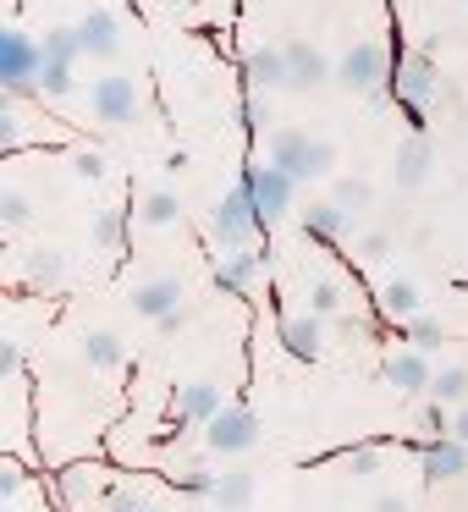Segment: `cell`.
<instances>
[{
	"mask_svg": "<svg viewBox=\"0 0 468 512\" xmlns=\"http://www.w3.org/2000/svg\"><path fill=\"white\" fill-rule=\"evenodd\" d=\"M6 512H12V507H6Z\"/></svg>",
	"mask_w": 468,
	"mask_h": 512,
	"instance_id": "46",
	"label": "cell"
},
{
	"mask_svg": "<svg viewBox=\"0 0 468 512\" xmlns=\"http://www.w3.org/2000/svg\"><path fill=\"white\" fill-rule=\"evenodd\" d=\"M336 78H342V89L353 94H375L380 83H386V50L380 45H347V56L336 61Z\"/></svg>",
	"mask_w": 468,
	"mask_h": 512,
	"instance_id": "7",
	"label": "cell"
},
{
	"mask_svg": "<svg viewBox=\"0 0 468 512\" xmlns=\"http://www.w3.org/2000/svg\"><path fill=\"white\" fill-rule=\"evenodd\" d=\"M243 127H248L254 138H270V100H265L259 89L243 100Z\"/></svg>",
	"mask_w": 468,
	"mask_h": 512,
	"instance_id": "33",
	"label": "cell"
},
{
	"mask_svg": "<svg viewBox=\"0 0 468 512\" xmlns=\"http://www.w3.org/2000/svg\"><path fill=\"white\" fill-rule=\"evenodd\" d=\"M83 364H89V369H105V375H111V369H122V364H127L122 336H116V331H89V336H83Z\"/></svg>",
	"mask_w": 468,
	"mask_h": 512,
	"instance_id": "21",
	"label": "cell"
},
{
	"mask_svg": "<svg viewBox=\"0 0 468 512\" xmlns=\"http://www.w3.org/2000/svg\"><path fill=\"white\" fill-rule=\"evenodd\" d=\"M89 111H94V122L122 127L138 116V89L127 78H94L89 83Z\"/></svg>",
	"mask_w": 468,
	"mask_h": 512,
	"instance_id": "8",
	"label": "cell"
},
{
	"mask_svg": "<svg viewBox=\"0 0 468 512\" xmlns=\"http://www.w3.org/2000/svg\"><path fill=\"white\" fill-rule=\"evenodd\" d=\"M39 72H45V45L6 23L0 28V89L6 83H39Z\"/></svg>",
	"mask_w": 468,
	"mask_h": 512,
	"instance_id": "5",
	"label": "cell"
},
{
	"mask_svg": "<svg viewBox=\"0 0 468 512\" xmlns=\"http://www.w3.org/2000/svg\"><path fill=\"white\" fill-rule=\"evenodd\" d=\"M39 89L50 94V100H61V94H72L78 83H72V67H45L39 72Z\"/></svg>",
	"mask_w": 468,
	"mask_h": 512,
	"instance_id": "35",
	"label": "cell"
},
{
	"mask_svg": "<svg viewBox=\"0 0 468 512\" xmlns=\"http://www.w3.org/2000/svg\"><path fill=\"white\" fill-rule=\"evenodd\" d=\"M265 160H270V166H281L292 182H320V177H331L336 149L325 144V138L303 133V127H276V133H270Z\"/></svg>",
	"mask_w": 468,
	"mask_h": 512,
	"instance_id": "1",
	"label": "cell"
},
{
	"mask_svg": "<svg viewBox=\"0 0 468 512\" xmlns=\"http://www.w3.org/2000/svg\"><path fill=\"white\" fill-rule=\"evenodd\" d=\"M17 369H23V342H12V336H6V342H0V375L12 380Z\"/></svg>",
	"mask_w": 468,
	"mask_h": 512,
	"instance_id": "40",
	"label": "cell"
},
{
	"mask_svg": "<svg viewBox=\"0 0 468 512\" xmlns=\"http://www.w3.org/2000/svg\"><path fill=\"white\" fill-rule=\"evenodd\" d=\"M452 435H457V441H468V402H463V408H452Z\"/></svg>",
	"mask_w": 468,
	"mask_h": 512,
	"instance_id": "45",
	"label": "cell"
},
{
	"mask_svg": "<svg viewBox=\"0 0 468 512\" xmlns=\"http://www.w3.org/2000/svg\"><path fill=\"white\" fill-rule=\"evenodd\" d=\"M430 171H435V149H430V138H424V133H408V138L397 144V166H391L397 188H402V193L424 188V182H430Z\"/></svg>",
	"mask_w": 468,
	"mask_h": 512,
	"instance_id": "12",
	"label": "cell"
},
{
	"mask_svg": "<svg viewBox=\"0 0 468 512\" xmlns=\"http://www.w3.org/2000/svg\"><path fill=\"white\" fill-rule=\"evenodd\" d=\"M204 446L215 457H243L248 446H259V413L243 408V402H226L210 424H204Z\"/></svg>",
	"mask_w": 468,
	"mask_h": 512,
	"instance_id": "4",
	"label": "cell"
},
{
	"mask_svg": "<svg viewBox=\"0 0 468 512\" xmlns=\"http://www.w3.org/2000/svg\"><path fill=\"white\" fill-rule=\"evenodd\" d=\"M309 314H320V320H336V314H342V287H336L331 276H320L309 287Z\"/></svg>",
	"mask_w": 468,
	"mask_h": 512,
	"instance_id": "30",
	"label": "cell"
},
{
	"mask_svg": "<svg viewBox=\"0 0 468 512\" xmlns=\"http://www.w3.org/2000/svg\"><path fill=\"white\" fill-rule=\"evenodd\" d=\"M28 490V468L23 463H12V457H6V468H0V501H6V507H12L17 496H23Z\"/></svg>",
	"mask_w": 468,
	"mask_h": 512,
	"instance_id": "34",
	"label": "cell"
},
{
	"mask_svg": "<svg viewBox=\"0 0 468 512\" xmlns=\"http://www.w3.org/2000/svg\"><path fill=\"white\" fill-rule=\"evenodd\" d=\"M331 199L342 204L347 215H364L369 204H375V193H369V182H358V177H336V188H331Z\"/></svg>",
	"mask_w": 468,
	"mask_h": 512,
	"instance_id": "29",
	"label": "cell"
},
{
	"mask_svg": "<svg viewBox=\"0 0 468 512\" xmlns=\"http://www.w3.org/2000/svg\"><path fill=\"white\" fill-rule=\"evenodd\" d=\"M397 105H402V116L413 122V133H424V111H430V100H435V89H441V78H435V61L430 56H402L397 61Z\"/></svg>",
	"mask_w": 468,
	"mask_h": 512,
	"instance_id": "3",
	"label": "cell"
},
{
	"mask_svg": "<svg viewBox=\"0 0 468 512\" xmlns=\"http://www.w3.org/2000/svg\"><path fill=\"white\" fill-rule=\"evenodd\" d=\"M78 34H83V56H116V50H122V17L116 12H89L78 23Z\"/></svg>",
	"mask_w": 468,
	"mask_h": 512,
	"instance_id": "20",
	"label": "cell"
},
{
	"mask_svg": "<svg viewBox=\"0 0 468 512\" xmlns=\"http://www.w3.org/2000/svg\"><path fill=\"white\" fill-rule=\"evenodd\" d=\"M0 221H6V226H23L28 221V199L17 188H6V199H0Z\"/></svg>",
	"mask_w": 468,
	"mask_h": 512,
	"instance_id": "38",
	"label": "cell"
},
{
	"mask_svg": "<svg viewBox=\"0 0 468 512\" xmlns=\"http://www.w3.org/2000/svg\"><path fill=\"white\" fill-rule=\"evenodd\" d=\"M133 314H144V320H166L171 309L182 303V281L177 276H155V281H144V287H133Z\"/></svg>",
	"mask_w": 468,
	"mask_h": 512,
	"instance_id": "18",
	"label": "cell"
},
{
	"mask_svg": "<svg viewBox=\"0 0 468 512\" xmlns=\"http://www.w3.org/2000/svg\"><path fill=\"white\" fill-rule=\"evenodd\" d=\"M215 485H221V479H215V474H204V468H188V474L177 479V490H182V496H215Z\"/></svg>",
	"mask_w": 468,
	"mask_h": 512,
	"instance_id": "36",
	"label": "cell"
},
{
	"mask_svg": "<svg viewBox=\"0 0 468 512\" xmlns=\"http://www.w3.org/2000/svg\"><path fill=\"white\" fill-rule=\"evenodd\" d=\"M364 254H369V259H386V254H391V237H386V232H364Z\"/></svg>",
	"mask_w": 468,
	"mask_h": 512,
	"instance_id": "42",
	"label": "cell"
},
{
	"mask_svg": "<svg viewBox=\"0 0 468 512\" xmlns=\"http://www.w3.org/2000/svg\"><path fill=\"white\" fill-rule=\"evenodd\" d=\"M347 221H353V215L342 210V204L336 199H325V204H309V210H303V237H309V243H342L347 237Z\"/></svg>",
	"mask_w": 468,
	"mask_h": 512,
	"instance_id": "19",
	"label": "cell"
},
{
	"mask_svg": "<svg viewBox=\"0 0 468 512\" xmlns=\"http://www.w3.org/2000/svg\"><path fill=\"white\" fill-rule=\"evenodd\" d=\"M336 457H342V463L353 468L358 479H369V474H375V468H380V446H369V441H353V446H342V452H336Z\"/></svg>",
	"mask_w": 468,
	"mask_h": 512,
	"instance_id": "32",
	"label": "cell"
},
{
	"mask_svg": "<svg viewBox=\"0 0 468 512\" xmlns=\"http://www.w3.org/2000/svg\"><path fill=\"white\" fill-rule=\"evenodd\" d=\"M380 375H386L402 397H424V391H430V380H435V369H430V358H424L419 347H397V353H386Z\"/></svg>",
	"mask_w": 468,
	"mask_h": 512,
	"instance_id": "9",
	"label": "cell"
},
{
	"mask_svg": "<svg viewBox=\"0 0 468 512\" xmlns=\"http://www.w3.org/2000/svg\"><path fill=\"white\" fill-rule=\"evenodd\" d=\"M215 507H226V512H243L248 501H254V479L243 474V468H232V474H221V485H215Z\"/></svg>",
	"mask_w": 468,
	"mask_h": 512,
	"instance_id": "27",
	"label": "cell"
},
{
	"mask_svg": "<svg viewBox=\"0 0 468 512\" xmlns=\"http://www.w3.org/2000/svg\"><path fill=\"white\" fill-rule=\"evenodd\" d=\"M468 468V441H457V435H430L424 441V485H446V479H457Z\"/></svg>",
	"mask_w": 468,
	"mask_h": 512,
	"instance_id": "10",
	"label": "cell"
},
{
	"mask_svg": "<svg viewBox=\"0 0 468 512\" xmlns=\"http://www.w3.org/2000/svg\"><path fill=\"white\" fill-rule=\"evenodd\" d=\"M259 270H265V259H259L254 248H226V254L215 259V287L232 292V298H243V292L259 281Z\"/></svg>",
	"mask_w": 468,
	"mask_h": 512,
	"instance_id": "13",
	"label": "cell"
},
{
	"mask_svg": "<svg viewBox=\"0 0 468 512\" xmlns=\"http://www.w3.org/2000/svg\"><path fill=\"white\" fill-rule=\"evenodd\" d=\"M94 248H105V254H116V248H127V210H100L89 226Z\"/></svg>",
	"mask_w": 468,
	"mask_h": 512,
	"instance_id": "26",
	"label": "cell"
},
{
	"mask_svg": "<svg viewBox=\"0 0 468 512\" xmlns=\"http://www.w3.org/2000/svg\"><path fill=\"white\" fill-rule=\"evenodd\" d=\"M72 171H78L83 182H100V177H105V155H94V149H78V155H72Z\"/></svg>",
	"mask_w": 468,
	"mask_h": 512,
	"instance_id": "37",
	"label": "cell"
},
{
	"mask_svg": "<svg viewBox=\"0 0 468 512\" xmlns=\"http://www.w3.org/2000/svg\"><path fill=\"white\" fill-rule=\"evenodd\" d=\"M259 226H265V215H259L254 193L237 182L232 193H221V204H215V215H210V243L221 248V254L226 248H248Z\"/></svg>",
	"mask_w": 468,
	"mask_h": 512,
	"instance_id": "2",
	"label": "cell"
},
{
	"mask_svg": "<svg viewBox=\"0 0 468 512\" xmlns=\"http://www.w3.org/2000/svg\"><path fill=\"white\" fill-rule=\"evenodd\" d=\"M380 309L391 314V320H408V314H419V287H413V281H386V287H380Z\"/></svg>",
	"mask_w": 468,
	"mask_h": 512,
	"instance_id": "28",
	"label": "cell"
},
{
	"mask_svg": "<svg viewBox=\"0 0 468 512\" xmlns=\"http://www.w3.org/2000/svg\"><path fill=\"white\" fill-rule=\"evenodd\" d=\"M424 397L446 402V408H463V402H468V369H463V364L435 369V380H430V391H424Z\"/></svg>",
	"mask_w": 468,
	"mask_h": 512,
	"instance_id": "25",
	"label": "cell"
},
{
	"mask_svg": "<svg viewBox=\"0 0 468 512\" xmlns=\"http://www.w3.org/2000/svg\"><path fill=\"white\" fill-rule=\"evenodd\" d=\"M281 347H287L298 364H314V358L325 353V320L320 314H292V320H281Z\"/></svg>",
	"mask_w": 468,
	"mask_h": 512,
	"instance_id": "14",
	"label": "cell"
},
{
	"mask_svg": "<svg viewBox=\"0 0 468 512\" xmlns=\"http://www.w3.org/2000/svg\"><path fill=\"white\" fill-rule=\"evenodd\" d=\"M105 512H155V501H144L138 490H116V496L105 501Z\"/></svg>",
	"mask_w": 468,
	"mask_h": 512,
	"instance_id": "39",
	"label": "cell"
},
{
	"mask_svg": "<svg viewBox=\"0 0 468 512\" xmlns=\"http://www.w3.org/2000/svg\"><path fill=\"white\" fill-rule=\"evenodd\" d=\"M402 325V347H419V353H435V347L446 342V325L435 320V314H408V320H397Z\"/></svg>",
	"mask_w": 468,
	"mask_h": 512,
	"instance_id": "23",
	"label": "cell"
},
{
	"mask_svg": "<svg viewBox=\"0 0 468 512\" xmlns=\"http://www.w3.org/2000/svg\"><path fill=\"white\" fill-rule=\"evenodd\" d=\"M243 188L254 193V204H259V215H265V221H281V215L292 210L298 182H292L281 166H270V160H254V166L243 171Z\"/></svg>",
	"mask_w": 468,
	"mask_h": 512,
	"instance_id": "6",
	"label": "cell"
},
{
	"mask_svg": "<svg viewBox=\"0 0 468 512\" xmlns=\"http://www.w3.org/2000/svg\"><path fill=\"white\" fill-rule=\"evenodd\" d=\"M221 408H226V397H221V386H210V380L177 386V402H171V413H177L182 424H210Z\"/></svg>",
	"mask_w": 468,
	"mask_h": 512,
	"instance_id": "15",
	"label": "cell"
},
{
	"mask_svg": "<svg viewBox=\"0 0 468 512\" xmlns=\"http://www.w3.org/2000/svg\"><path fill=\"white\" fill-rule=\"evenodd\" d=\"M39 45H45V67H78V56H83V34H78V28H50Z\"/></svg>",
	"mask_w": 468,
	"mask_h": 512,
	"instance_id": "24",
	"label": "cell"
},
{
	"mask_svg": "<svg viewBox=\"0 0 468 512\" xmlns=\"http://www.w3.org/2000/svg\"><path fill=\"white\" fill-rule=\"evenodd\" d=\"M375 512H408V496H391L386 490V496H375Z\"/></svg>",
	"mask_w": 468,
	"mask_h": 512,
	"instance_id": "44",
	"label": "cell"
},
{
	"mask_svg": "<svg viewBox=\"0 0 468 512\" xmlns=\"http://www.w3.org/2000/svg\"><path fill=\"white\" fill-rule=\"evenodd\" d=\"M61 490H67V501H111V496H116L111 474H105L100 463H72V468H61Z\"/></svg>",
	"mask_w": 468,
	"mask_h": 512,
	"instance_id": "17",
	"label": "cell"
},
{
	"mask_svg": "<svg viewBox=\"0 0 468 512\" xmlns=\"http://www.w3.org/2000/svg\"><path fill=\"white\" fill-rule=\"evenodd\" d=\"M188 320H193V309H188V303H177V309H171L166 320H155V325H160V336H177V331H182V325H188Z\"/></svg>",
	"mask_w": 468,
	"mask_h": 512,
	"instance_id": "41",
	"label": "cell"
},
{
	"mask_svg": "<svg viewBox=\"0 0 468 512\" xmlns=\"http://www.w3.org/2000/svg\"><path fill=\"white\" fill-rule=\"evenodd\" d=\"M23 276H28V287H34V292H56L61 281H67V259H61L56 248H34Z\"/></svg>",
	"mask_w": 468,
	"mask_h": 512,
	"instance_id": "22",
	"label": "cell"
},
{
	"mask_svg": "<svg viewBox=\"0 0 468 512\" xmlns=\"http://www.w3.org/2000/svg\"><path fill=\"white\" fill-rule=\"evenodd\" d=\"M243 78H248V89H259V94L287 89V56H281L276 45H254L243 56Z\"/></svg>",
	"mask_w": 468,
	"mask_h": 512,
	"instance_id": "16",
	"label": "cell"
},
{
	"mask_svg": "<svg viewBox=\"0 0 468 512\" xmlns=\"http://www.w3.org/2000/svg\"><path fill=\"white\" fill-rule=\"evenodd\" d=\"M0 133H6V144H17V138H23V122H17L12 105H6V116H0Z\"/></svg>",
	"mask_w": 468,
	"mask_h": 512,
	"instance_id": "43",
	"label": "cell"
},
{
	"mask_svg": "<svg viewBox=\"0 0 468 512\" xmlns=\"http://www.w3.org/2000/svg\"><path fill=\"white\" fill-rule=\"evenodd\" d=\"M177 215H182V204H177V193H171V188H155L144 199V226H171Z\"/></svg>",
	"mask_w": 468,
	"mask_h": 512,
	"instance_id": "31",
	"label": "cell"
},
{
	"mask_svg": "<svg viewBox=\"0 0 468 512\" xmlns=\"http://www.w3.org/2000/svg\"><path fill=\"white\" fill-rule=\"evenodd\" d=\"M281 56H287V89L292 94H309V89H320V83L331 78V61H325L314 45H303V39H287Z\"/></svg>",
	"mask_w": 468,
	"mask_h": 512,
	"instance_id": "11",
	"label": "cell"
}]
</instances>
